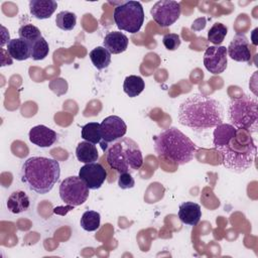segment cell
I'll list each match as a JSON object with an SVG mask.
<instances>
[{"mask_svg":"<svg viewBox=\"0 0 258 258\" xmlns=\"http://www.w3.org/2000/svg\"><path fill=\"white\" fill-rule=\"evenodd\" d=\"M213 136L214 146L220 152L223 165L227 169L242 173L252 166L257 147L249 131L222 123L215 127Z\"/></svg>","mask_w":258,"mask_h":258,"instance_id":"obj_1","label":"cell"},{"mask_svg":"<svg viewBox=\"0 0 258 258\" xmlns=\"http://www.w3.org/2000/svg\"><path fill=\"white\" fill-rule=\"evenodd\" d=\"M177 117L181 125L203 131L223 123L224 109L216 99L202 94H194L179 105Z\"/></svg>","mask_w":258,"mask_h":258,"instance_id":"obj_2","label":"cell"},{"mask_svg":"<svg viewBox=\"0 0 258 258\" xmlns=\"http://www.w3.org/2000/svg\"><path fill=\"white\" fill-rule=\"evenodd\" d=\"M60 176L58 161L43 156H32L24 161L21 167V181L38 194L49 192Z\"/></svg>","mask_w":258,"mask_h":258,"instance_id":"obj_3","label":"cell"},{"mask_svg":"<svg viewBox=\"0 0 258 258\" xmlns=\"http://www.w3.org/2000/svg\"><path fill=\"white\" fill-rule=\"evenodd\" d=\"M198 146L179 129L169 127L154 137V151L158 157L177 165L188 163Z\"/></svg>","mask_w":258,"mask_h":258,"instance_id":"obj_4","label":"cell"},{"mask_svg":"<svg viewBox=\"0 0 258 258\" xmlns=\"http://www.w3.org/2000/svg\"><path fill=\"white\" fill-rule=\"evenodd\" d=\"M106 160L110 167L119 173H132L143 164V156L138 144L129 137H122L108 145Z\"/></svg>","mask_w":258,"mask_h":258,"instance_id":"obj_5","label":"cell"},{"mask_svg":"<svg viewBox=\"0 0 258 258\" xmlns=\"http://www.w3.org/2000/svg\"><path fill=\"white\" fill-rule=\"evenodd\" d=\"M258 101L256 97L241 95L232 98L228 107V117L237 129L247 130L250 133L257 132L258 128Z\"/></svg>","mask_w":258,"mask_h":258,"instance_id":"obj_6","label":"cell"},{"mask_svg":"<svg viewBox=\"0 0 258 258\" xmlns=\"http://www.w3.org/2000/svg\"><path fill=\"white\" fill-rule=\"evenodd\" d=\"M113 18L120 30L129 33H137L144 21V11L138 1H125L114 9Z\"/></svg>","mask_w":258,"mask_h":258,"instance_id":"obj_7","label":"cell"},{"mask_svg":"<svg viewBox=\"0 0 258 258\" xmlns=\"http://www.w3.org/2000/svg\"><path fill=\"white\" fill-rule=\"evenodd\" d=\"M89 187L79 176H69L59 185V197L68 206L83 205L89 198Z\"/></svg>","mask_w":258,"mask_h":258,"instance_id":"obj_8","label":"cell"},{"mask_svg":"<svg viewBox=\"0 0 258 258\" xmlns=\"http://www.w3.org/2000/svg\"><path fill=\"white\" fill-rule=\"evenodd\" d=\"M180 4L172 0L157 1L150 9L153 20L161 27L172 25L180 16Z\"/></svg>","mask_w":258,"mask_h":258,"instance_id":"obj_9","label":"cell"},{"mask_svg":"<svg viewBox=\"0 0 258 258\" xmlns=\"http://www.w3.org/2000/svg\"><path fill=\"white\" fill-rule=\"evenodd\" d=\"M204 64L211 74H222L228 64L227 47L223 45L209 46L204 53Z\"/></svg>","mask_w":258,"mask_h":258,"instance_id":"obj_10","label":"cell"},{"mask_svg":"<svg viewBox=\"0 0 258 258\" xmlns=\"http://www.w3.org/2000/svg\"><path fill=\"white\" fill-rule=\"evenodd\" d=\"M102 141L109 144L122 137L127 132V125L124 120L116 115L106 117L101 123Z\"/></svg>","mask_w":258,"mask_h":258,"instance_id":"obj_11","label":"cell"},{"mask_svg":"<svg viewBox=\"0 0 258 258\" xmlns=\"http://www.w3.org/2000/svg\"><path fill=\"white\" fill-rule=\"evenodd\" d=\"M79 177L86 183L89 189H98L105 182L107 171L99 162L86 163L81 167Z\"/></svg>","mask_w":258,"mask_h":258,"instance_id":"obj_12","label":"cell"},{"mask_svg":"<svg viewBox=\"0 0 258 258\" xmlns=\"http://www.w3.org/2000/svg\"><path fill=\"white\" fill-rule=\"evenodd\" d=\"M227 54L236 61L250 62L251 49L247 36L244 33H237L227 47Z\"/></svg>","mask_w":258,"mask_h":258,"instance_id":"obj_13","label":"cell"},{"mask_svg":"<svg viewBox=\"0 0 258 258\" xmlns=\"http://www.w3.org/2000/svg\"><path fill=\"white\" fill-rule=\"evenodd\" d=\"M28 137L31 143L41 148L50 147L57 140L56 132L44 125L32 127L28 133Z\"/></svg>","mask_w":258,"mask_h":258,"instance_id":"obj_14","label":"cell"},{"mask_svg":"<svg viewBox=\"0 0 258 258\" xmlns=\"http://www.w3.org/2000/svg\"><path fill=\"white\" fill-rule=\"evenodd\" d=\"M178 218L181 223L188 226H196L202 218L201 206L194 202H184L179 205Z\"/></svg>","mask_w":258,"mask_h":258,"instance_id":"obj_15","label":"cell"},{"mask_svg":"<svg viewBox=\"0 0 258 258\" xmlns=\"http://www.w3.org/2000/svg\"><path fill=\"white\" fill-rule=\"evenodd\" d=\"M128 37L120 31H112L107 33L103 40V46L111 54L124 52L128 47Z\"/></svg>","mask_w":258,"mask_h":258,"instance_id":"obj_16","label":"cell"},{"mask_svg":"<svg viewBox=\"0 0 258 258\" xmlns=\"http://www.w3.org/2000/svg\"><path fill=\"white\" fill-rule=\"evenodd\" d=\"M57 8L53 0H31L29 2L30 14L37 19L49 18Z\"/></svg>","mask_w":258,"mask_h":258,"instance_id":"obj_17","label":"cell"},{"mask_svg":"<svg viewBox=\"0 0 258 258\" xmlns=\"http://www.w3.org/2000/svg\"><path fill=\"white\" fill-rule=\"evenodd\" d=\"M6 50L8 54L16 60H25L31 57V45L21 38L10 39L7 42Z\"/></svg>","mask_w":258,"mask_h":258,"instance_id":"obj_18","label":"cell"},{"mask_svg":"<svg viewBox=\"0 0 258 258\" xmlns=\"http://www.w3.org/2000/svg\"><path fill=\"white\" fill-rule=\"evenodd\" d=\"M6 206L10 213L20 214L29 209L30 201L23 190H15L8 197Z\"/></svg>","mask_w":258,"mask_h":258,"instance_id":"obj_19","label":"cell"},{"mask_svg":"<svg viewBox=\"0 0 258 258\" xmlns=\"http://www.w3.org/2000/svg\"><path fill=\"white\" fill-rule=\"evenodd\" d=\"M76 156L79 161L84 163L96 162L99 159V153L96 145L88 141H82L77 145Z\"/></svg>","mask_w":258,"mask_h":258,"instance_id":"obj_20","label":"cell"},{"mask_svg":"<svg viewBox=\"0 0 258 258\" xmlns=\"http://www.w3.org/2000/svg\"><path fill=\"white\" fill-rule=\"evenodd\" d=\"M145 88L144 81L141 77L131 75L125 78L123 83V91L130 98L137 97L140 95Z\"/></svg>","mask_w":258,"mask_h":258,"instance_id":"obj_21","label":"cell"},{"mask_svg":"<svg viewBox=\"0 0 258 258\" xmlns=\"http://www.w3.org/2000/svg\"><path fill=\"white\" fill-rule=\"evenodd\" d=\"M92 63L98 70H103L109 67L111 62V53L104 46H97L89 53Z\"/></svg>","mask_w":258,"mask_h":258,"instance_id":"obj_22","label":"cell"},{"mask_svg":"<svg viewBox=\"0 0 258 258\" xmlns=\"http://www.w3.org/2000/svg\"><path fill=\"white\" fill-rule=\"evenodd\" d=\"M82 138L85 141L91 142L93 144L101 143L102 135H101V126L98 122H90L82 127L81 131Z\"/></svg>","mask_w":258,"mask_h":258,"instance_id":"obj_23","label":"cell"},{"mask_svg":"<svg viewBox=\"0 0 258 258\" xmlns=\"http://www.w3.org/2000/svg\"><path fill=\"white\" fill-rule=\"evenodd\" d=\"M101 223V216L96 211H87L83 214L80 225L82 229L88 232H93L99 229Z\"/></svg>","mask_w":258,"mask_h":258,"instance_id":"obj_24","label":"cell"},{"mask_svg":"<svg viewBox=\"0 0 258 258\" xmlns=\"http://www.w3.org/2000/svg\"><path fill=\"white\" fill-rule=\"evenodd\" d=\"M77 23V16L75 13L70 11H60L56 14L55 24L62 30H73Z\"/></svg>","mask_w":258,"mask_h":258,"instance_id":"obj_25","label":"cell"},{"mask_svg":"<svg viewBox=\"0 0 258 258\" xmlns=\"http://www.w3.org/2000/svg\"><path fill=\"white\" fill-rule=\"evenodd\" d=\"M227 33L228 27L223 23L216 22L208 31V40L214 43L215 45H219L224 41Z\"/></svg>","mask_w":258,"mask_h":258,"instance_id":"obj_26","label":"cell"},{"mask_svg":"<svg viewBox=\"0 0 258 258\" xmlns=\"http://www.w3.org/2000/svg\"><path fill=\"white\" fill-rule=\"evenodd\" d=\"M19 38L27 41L30 45H32L36 40H38L42 35L38 27L32 24H24L18 29Z\"/></svg>","mask_w":258,"mask_h":258,"instance_id":"obj_27","label":"cell"},{"mask_svg":"<svg viewBox=\"0 0 258 258\" xmlns=\"http://www.w3.org/2000/svg\"><path fill=\"white\" fill-rule=\"evenodd\" d=\"M49 52V46L47 41L41 36L31 45V58L34 60L44 59Z\"/></svg>","mask_w":258,"mask_h":258,"instance_id":"obj_28","label":"cell"},{"mask_svg":"<svg viewBox=\"0 0 258 258\" xmlns=\"http://www.w3.org/2000/svg\"><path fill=\"white\" fill-rule=\"evenodd\" d=\"M162 43L167 50H175L180 46L181 40L176 33H166L162 38Z\"/></svg>","mask_w":258,"mask_h":258,"instance_id":"obj_29","label":"cell"},{"mask_svg":"<svg viewBox=\"0 0 258 258\" xmlns=\"http://www.w3.org/2000/svg\"><path fill=\"white\" fill-rule=\"evenodd\" d=\"M118 185L122 189L132 188L135 185V180L130 172H122L118 177Z\"/></svg>","mask_w":258,"mask_h":258,"instance_id":"obj_30","label":"cell"}]
</instances>
